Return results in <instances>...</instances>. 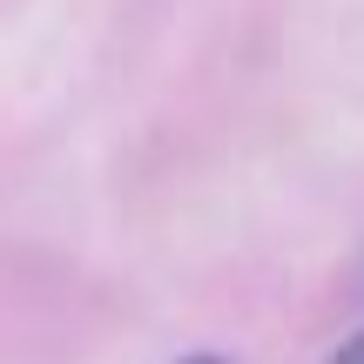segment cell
Listing matches in <instances>:
<instances>
[{"mask_svg":"<svg viewBox=\"0 0 364 364\" xmlns=\"http://www.w3.org/2000/svg\"><path fill=\"white\" fill-rule=\"evenodd\" d=\"M331 364H364V338H351V344H344V351L331 358Z\"/></svg>","mask_w":364,"mask_h":364,"instance_id":"6da1fadb","label":"cell"},{"mask_svg":"<svg viewBox=\"0 0 364 364\" xmlns=\"http://www.w3.org/2000/svg\"><path fill=\"white\" fill-rule=\"evenodd\" d=\"M182 364H223V358H182Z\"/></svg>","mask_w":364,"mask_h":364,"instance_id":"7a4b0ae2","label":"cell"}]
</instances>
